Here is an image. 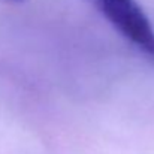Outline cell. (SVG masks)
Returning a JSON list of instances; mask_svg holds the SVG:
<instances>
[{
	"instance_id": "6da1fadb",
	"label": "cell",
	"mask_w": 154,
	"mask_h": 154,
	"mask_svg": "<svg viewBox=\"0 0 154 154\" xmlns=\"http://www.w3.org/2000/svg\"><path fill=\"white\" fill-rule=\"evenodd\" d=\"M103 17L154 66V27L136 0H90Z\"/></svg>"
},
{
	"instance_id": "7a4b0ae2",
	"label": "cell",
	"mask_w": 154,
	"mask_h": 154,
	"mask_svg": "<svg viewBox=\"0 0 154 154\" xmlns=\"http://www.w3.org/2000/svg\"><path fill=\"white\" fill-rule=\"evenodd\" d=\"M9 2H24V0H9Z\"/></svg>"
}]
</instances>
